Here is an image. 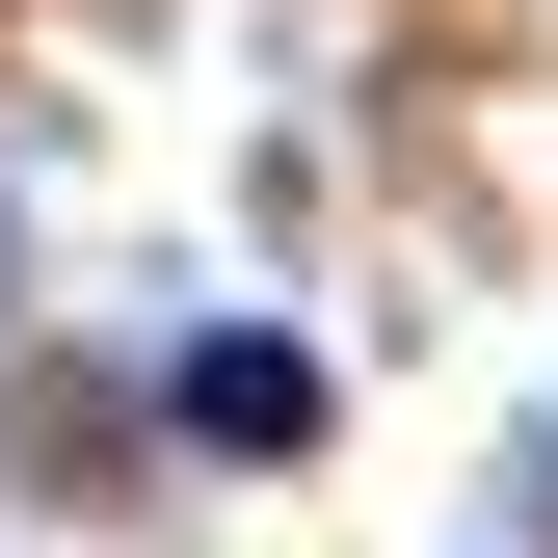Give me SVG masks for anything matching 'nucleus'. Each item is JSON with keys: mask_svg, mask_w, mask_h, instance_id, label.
<instances>
[{"mask_svg": "<svg viewBox=\"0 0 558 558\" xmlns=\"http://www.w3.org/2000/svg\"><path fill=\"white\" fill-rule=\"evenodd\" d=\"M186 426H214V452H319V345L293 319H214V345H186Z\"/></svg>", "mask_w": 558, "mask_h": 558, "instance_id": "f257e3e1", "label": "nucleus"}]
</instances>
